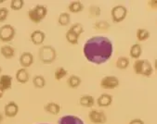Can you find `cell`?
<instances>
[{"instance_id":"30","label":"cell","mask_w":157,"mask_h":124,"mask_svg":"<svg viewBox=\"0 0 157 124\" xmlns=\"http://www.w3.org/2000/svg\"><path fill=\"white\" fill-rule=\"evenodd\" d=\"M88 13L90 17H99L101 14V9L99 6H91L88 9Z\"/></svg>"},{"instance_id":"16","label":"cell","mask_w":157,"mask_h":124,"mask_svg":"<svg viewBox=\"0 0 157 124\" xmlns=\"http://www.w3.org/2000/svg\"><path fill=\"white\" fill-rule=\"evenodd\" d=\"M13 78L9 74H3L0 76V87L4 91L10 90L12 86Z\"/></svg>"},{"instance_id":"23","label":"cell","mask_w":157,"mask_h":124,"mask_svg":"<svg viewBox=\"0 0 157 124\" xmlns=\"http://www.w3.org/2000/svg\"><path fill=\"white\" fill-rule=\"evenodd\" d=\"M58 23L60 26H68L71 23V15L68 12H61L58 18Z\"/></svg>"},{"instance_id":"15","label":"cell","mask_w":157,"mask_h":124,"mask_svg":"<svg viewBox=\"0 0 157 124\" xmlns=\"http://www.w3.org/2000/svg\"><path fill=\"white\" fill-rule=\"evenodd\" d=\"M15 48L10 45H4L0 47V53L6 58V59H11L15 56Z\"/></svg>"},{"instance_id":"5","label":"cell","mask_w":157,"mask_h":124,"mask_svg":"<svg viewBox=\"0 0 157 124\" xmlns=\"http://www.w3.org/2000/svg\"><path fill=\"white\" fill-rule=\"evenodd\" d=\"M16 35V29L10 24H4L0 27V41L9 43L14 39Z\"/></svg>"},{"instance_id":"14","label":"cell","mask_w":157,"mask_h":124,"mask_svg":"<svg viewBox=\"0 0 157 124\" xmlns=\"http://www.w3.org/2000/svg\"><path fill=\"white\" fill-rule=\"evenodd\" d=\"M15 78H16V81H17L19 83L24 84V83L28 82V81H29V79H30V74H29L27 69L21 68V69H19V70L16 71Z\"/></svg>"},{"instance_id":"20","label":"cell","mask_w":157,"mask_h":124,"mask_svg":"<svg viewBox=\"0 0 157 124\" xmlns=\"http://www.w3.org/2000/svg\"><path fill=\"white\" fill-rule=\"evenodd\" d=\"M68 10L71 13H79L84 10V5L80 1H72L68 6Z\"/></svg>"},{"instance_id":"36","label":"cell","mask_w":157,"mask_h":124,"mask_svg":"<svg viewBox=\"0 0 157 124\" xmlns=\"http://www.w3.org/2000/svg\"><path fill=\"white\" fill-rule=\"evenodd\" d=\"M1 72H2V68H1V66H0V74H1Z\"/></svg>"},{"instance_id":"1","label":"cell","mask_w":157,"mask_h":124,"mask_svg":"<svg viewBox=\"0 0 157 124\" xmlns=\"http://www.w3.org/2000/svg\"><path fill=\"white\" fill-rule=\"evenodd\" d=\"M113 53V45L110 38L102 35L92 36L86 41L83 54L92 64L102 65L109 61Z\"/></svg>"},{"instance_id":"25","label":"cell","mask_w":157,"mask_h":124,"mask_svg":"<svg viewBox=\"0 0 157 124\" xmlns=\"http://www.w3.org/2000/svg\"><path fill=\"white\" fill-rule=\"evenodd\" d=\"M136 36H137V39L139 41L143 42V41H146L150 38V32L144 28H140L137 30Z\"/></svg>"},{"instance_id":"35","label":"cell","mask_w":157,"mask_h":124,"mask_svg":"<svg viewBox=\"0 0 157 124\" xmlns=\"http://www.w3.org/2000/svg\"><path fill=\"white\" fill-rule=\"evenodd\" d=\"M3 119H4V117H3V115L0 113V124L2 123V121H3Z\"/></svg>"},{"instance_id":"26","label":"cell","mask_w":157,"mask_h":124,"mask_svg":"<svg viewBox=\"0 0 157 124\" xmlns=\"http://www.w3.org/2000/svg\"><path fill=\"white\" fill-rule=\"evenodd\" d=\"M33 84L37 89H42L46 86V79L42 75H36L33 78Z\"/></svg>"},{"instance_id":"4","label":"cell","mask_w":157,"mask_h":124,"mask_svg":"<svg viewBox=\"0 0 157 124\" xmlns=\"http://www.w3.org/2000/svg\"><path fill=\"white\" fill-rule=\"evenodd\" d=\"M48 8L44 5H36L34 9H31L28 10V18L29 20L36 23V24H38L40 23L44 19L45 17L48 15Z\"/></svg>"},{"instance_id":"32","label":"cell","mask_w":157,"mask_h":124,"mask_svg":"<svg viewBox=\"0 0 157 124\" xmlns=\"http://www.w3.org/2000/svg\"><path fill=\"white\" fill-rule=\"evenodd\" d=\"M9 13H10V10L7 8H0V23L4 22L7 20Z\"/></svg>"},{"instance_id":"18","label":"cell","mask_w":157,"mask_h":124,"mask_svg":"<svg viewBox=\"0 0 157 124\" xmlns=\"http://www.w3.org/2000/svg\"><path fill=\"white\" fill-rule=\"evenodd\" d=\"M95 104V98L90 95H84L79 98V105L84 108H91Z\"/></svg>"},{"instance_id":"7","label":"cell","mask_w":157,"mask_h":124,"mask_svg":"<svg viewBox=\"0 0 157 124\" xmlns=\"http://www.w3.org/2000/svg\"><path fill=\"white\" fill-rule=\"evenodd\" d=\"M120 81L116 76L113 75H108V76H104L100 82V85L102 89L105 90H113L115 89L119 86Z\"/></svg>"},{"instance_id":"31","label":"cell","mask_w":157,"mask_h":124,"mask_svg":"<svg viewBox=\"0 0 157 124\" xmlns=\"http://www.w3.org/2000/svg\"><path fill=\"white\" fill-rule=\"evenodd\" d=\"M69 29H71L73 32H75V34H77L80 36L84 33V27H83V25L81 23H75Z\"/></svg>"},{"instance_id":"21","label":"cell","mask_w":157,"mask_h":124,"mask_svg":"<svg viewBox=\"0 0 157 124\" xmlns=\"http://www.w3.org/2000/svg\"><path fill=\"white\" fill-rule=\"evenodd\" d=\"M142 54V48H141V46L140 44H134L131 47H130V50H129V55L132 58L134 59H139L140 57Z\"/></svg>"},{"instance_id":"8","label":"cell","mask_w":157,"mask_h":124,"mask_svg":"<svg viewBox=\"0 0 157 124\" xmlns=\"http://www.w3.org/2000/svg\"><path fill=\"white\" fill-rule=\"evenodd\" d=\"M89 120L94 124H104L107 121V116L103 111L98 109H92L88 113Z\"/></svg>"},{"instance_id":"13","label":"cell","mask_w":157,"mask_h":124,"mask_svg":"<svg viewBox=\"0 0 157 124\" xmlns=\"http://www.w3.org/2000/svg\"><path fill=\"white\" fill-rule=\"evenodd\" d=\"M113 96L110 94H101L97 99V105L101 108H108L113 104Z\"/></svg>"},{"instance_id":"17","label":"cell","mask_w":157,"mask_h":124,"mask_svg":"<svg viewBox=\"0 0 157 124\" xmlns=\"http://www.w3.org/2000/svg\"><path fill=\"white\" fill-rule=\"evenodd\" d=\"M44 110L51 115H58L60 112V106L56 102H48L44 106Z\"/></svg>"},{"instance_id":"27","label":"cell","mask_w":157,"mask_h":124,"mask_svg":"<svg viewBox=\"0 0 157 124\" xmlns=\"http://www.w3.org/2000/svg\"><path fill=\"white\" fill-rule=\"evenodd\" d=\"M68 75V71L67 70H65L63 67H59L56 69L55 72H54V78L56 81H60L64 77H66Z\"/></svg>"},{"instance_id":"33","label":"cell","mask_w":157,"mask_h":124,"mask_svg":"<svg viewBox=\"0 0 157 124\" xmlns=\"http://www.w3.org/2000/svg\"><path fill=\"white\" fill-rule=\"evenodd\" d=\"M128 124H145V123H144V121H143L142 119H134L130 120Z\"/></svg>"},{"instance_id":"6","label":"cell","mask_w":157,"mask_h":124,"mask_svg":"<svg viewBox=\"0 0 157 124\" xmlns=\"http://www.w3.org/2000/svg\"><path fill=\"white\" fill-rule=\"evenodd\" d=\"M128 16V9L124 5L118 4L114 6L111 10V17L114 23H120Z\"/></svg>"},{"instance_id":"22","label":"cell","mask_w":157,"mask_h":124,"mask_svg":"<svg viewBox=\"0 0 157 124\" xmlns=\"http://www.w3.org/2000/svg\"><path fill=\"white\" fill-rule=\"evenodd\" d=\"M81 82H82L81 78H80L78 75H75V74L71 75V76L67 79V84H68V86H69L70 88H72V89H75V88L79 87L80 84H81Z\"/></svg>"},{"instance_id":"12","label":"cell","mask_w":157,"mask_h":124,"mask_svg":"<svg viewBox=\"0 0 157 124\" xmlns=\"http://www.w3.org/2000/svg\"><path fill=\"white\" fill-rule=\"evenodd\" d=\"M30 39L34 45L41 46V45H43V43L46 39V34L41 30H36L31 34Z\"/></svg>"},{"instance_id":"34","label":"cell","mask_w":157,"mask_h":124,"mask_svg":"<svg viewBox=\"0 0 157 124\" xmlns=\"http://www.w3.org/2000/svg\"><path fill=\"white\" fill-rule=\"evenodd\" d=\"M4 94H5V91L1 87H0V99H1L4 97Z\"/></svg>"},{"instance_id":"29","label":"cell","mask_w":157,"mask_h":124,"mask_svg":"<svg viewBox=\"0 0 157 124\" xmlns=\"http://www.w3.org/2000/svg\"><path fill=\"white\" fill-rule=\"evenodd\" d=\"M24 0H11L10 1V9L12 10L18 11L21 10L24 6Z\"/></svg>"},{"instance_id":"9","label":"cell","mask_w":157,"mask_h":124,"mask_svg":"<svg viewBox=\"0 0 157 124\" xmlns=\"http://www.w3.org/2000/svg\"><path fill=\"white\" fill-rule=\"evenodd\" d=\"M19 62L21 68L27 69L32 66L34 63V55L31 52H22L19 57Z\"/></svg>"},{"instance_id":"10","label":"cell","mask_w":157,"mask_h":124,"mask_svg":"<svg viewBox=\"0 0 157 124\" xmlns=\"http://www.w3.org/2000/svg\"><path fill=\"white\" fill-rule=\"evenodd\" d=\"M19 113V106L14 101H10L4 108V115L7 118H14Z\"/></svg>"},{"instance_id":"28","label":"cell","mask_w":157,"mask_h":124,"mask_svg":"<svg viewBox=\"0 0 157 124\" xmlns=\"http://www.w3.org/2000/svg\"><path fill=\"white\" fill-rule=\"evenodd\" d=\"M93 28L98 31H104L110 28V24L106 20H98L93 24Z\"/></svg>"},{"instance_id":"3","label":"cell","mask_w":157,"mask_h":124,"mask_svg":"<svg viewBox=\"0 0 157 124\" xmlns=\"http://www.w3.org/2000/svg\"><path fill=\"white\" fill-rule=\"evenodd\" d=\"M39 59L43 64H51L57 57V51L52 46H43L38 51Z\"/></svg>"},{"instance_id":"24","label":"cell","mask_w":157,"mask_h":124,"mask_svg":"<svg viewBox=\"0 0 157 124\" xmlns=\"http://www.w3.org/2000/svg\"><path fill=\"white\" fill-rule=\"evenodd\" d=\"M65 38L67 40V42L71 45H77L78 44V41H79V38H80V35H78L77 34H75V32L71 29H69L67 31V33L65 35Z\"/></svg>"},{"instance_id":"19","label":"cell","mask_w":157,"mask_h":124,"mask_svg":"<svg viewBox=\"0 0 157 124\" xmlns=\"http://www.w3.org/2000/svg\"><path fill=\"white\" fill-rule=\"evenodd\" d=\"M129 63H130V60L128 57H124V56H122V57H119L116 60V63H115V66L118 70H121V71H124V70H127L129 66Z\"/></svg>"},{"instance_id":"2","label":"cell","mask_w":157,"mask_h":124,"mask_svg":"<svg viewBox=\"0 0 157 124\" xmlns=\"http://www.w3.org/2000/svg\"><path fill=\"white\" fill-rule=\"evenodd\" d=\"M134 72L137 75L143 77H150L153 72V68L151 62L148 59H137L133 64Z\"/></svg>"},{"instance_id":"38","label":"cell","mask_w":157,"mask_h":124,"mask_svg":"<svg viewBox=\"0 0 157 124\" xmlns=\"http://www.w3.org/2000/svg\"><path fill=\"white\" fill-rule=\"evenodd\" d=\"M38 124H49V123H38Z\"/></svg>"},{"instance_id":"37","label":"cell","mask_w":157,"mask_h":124,"mask_svg":"<svg viewBox=\"0 0 157 124\" xmlns=\"http://www.w3.org/2000/svg\"><path fill=\"white\" fill-rule=\"evenodd\" d=\"M4 1H5V0H1V1H0V3H4Z\"/></svg>"},{"instance_id":"11","label":"cell","mask_w":157,"mask_h":124,"mask_svg":"<svg viewBox=\"0 0 157 124\" xmlns=\"http://www.w3.org/2000/svg\"><path fill=\"white\" fill-rule=\"evenodd\" d=\"M58 124H85L83 119L75 115H64L59 119Z\"/></svg>"}]
</instances>
